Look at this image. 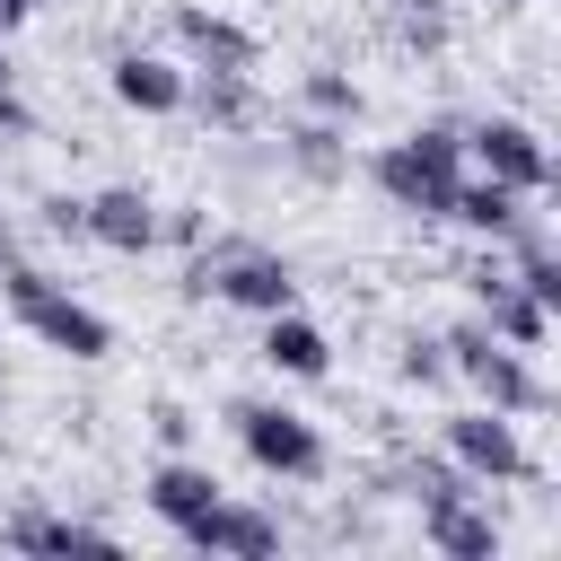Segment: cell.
I'll return each mask as SVG.
<instances>
[{
  "label": "cell",
  "instance_id": "19",
  "mask_svg": "<svg viewBox=\"0 0 561 561\" xmlns=\"http://www.w3.org/2000/svg\"><path fill=\"white\" fill-rule=\"evenodd\" d=\"M289 158H298V175L324 184V175H342V131H333V123H298V131H289Z\"/></svg>",
  "mask_w": 561,
  "mask_h": 561
},
{
  "label": "cell",
  "instance_id": "9",
  "mask_svg": "<svg viewBox=\"0 0 561 561\" xmlns=\"http://www.w3.org/2000/svg\"><path fill=\"white\" fill-rule=\"evenodd\" d=\"M79 237H96V245H114V254H149V245L167 237V219H158V202H149L140 184H105V193L79 202Z\"/></svg>",
  "mask_w": 561,
  "mask_h": 561
},
{
  "label": "cell",
  "instance_id": "3",
  "mask_svg": "<svg viewBox=\"0 0 561 561\" xmlns=\"http://www.w3.org/2000/svg\"><path fill=\"white\" fill-rule=\"evenodd\" d=\"M184 289H193V298H228V307H245V316L298 307V272H289L272 245H245V237H237V245H210Z\"/></svg>",
  "mask_w": 561,
  "mask_h": 561
},
{
  "label": "cell",
  "instance_id": "6",
  "mask_svg": "<svg viewBox=\"0 0 561 561\" xmlns=\"http://www.w3.org/2000/svg\"><path fill=\"white\" fill-rule=\"evenodd\" d=\"M447 465L473 473V482H526V473H535L517 421L491 412V403H482V412H447Z\"/></svg>",
  "mask_w": 561,
  "mask_h": 561
},
{
  "label": "cell",
  "instance_id": "22",
  "mask_svg": "<svg viewBox=\"0 0 561 561\" xmlns=\"http://www.w3.org/2000/svg\"><path fill=\"white\" fill-rule=\"evenodd\" d=\"M394 368H403V386H438V377H447V351H438V342H403Z\"/></svg>",
  "mask_w": 561,
  "mask_h": 561
},
{
  "label": "cell",
  "instance_id": "7",
  "mask_svg": "<svg viewBox=\"0 0 561 561\" xmlns=\"http://www.w3.org/2000/svg\"><path fill=\"white\" fill-rule=\"evenodd\" d=\"M368 175H377V193H386L394 210H412V219H447V202H456V175H465V167H438V158H421L412 140H394V149H377V158H368Z\"/></svg>",
  "mask_w": 561,
  "mask_h": 561
},
{
  "label": "cell",
  "instance_id": "21",
  "mask_svg": "<svg viewBox=\"0 0 561 561\" xmlns=\"http://www.w3.org/2000/svg\"><path fill=\"white\" fill-rule=\"evenodd\" d=\"M307 105H316L324 123H351V114H359V79H342V70H307Z\"/></svg>",
  "mask_w": 561,
  "mask_h": 561
},
{
  "label": "cell",
  "instance_id": "16",
  "mask_svg": "<svg viewBox=\"0 0 561 561\" xmlns=\"http://www.w3.org/2000/svg\"><path fill=\"white\" fill-rule=\"evenodd\" d=\"M263 359H272L280 377H324V368H333V342H324L298 307H280V316H263Z\"/></svg>",
  "mask_w": 561,
  "mask_h": 561
},
{
  "label": "cell",
  "instance_id": "8",
  "mask_svg": "<svg viewBox=\"0 0 561 561\" xmlns=\"http://www.w3.org/2000/svg\"><path fill=\"white\" fill-rule=\"evenodd\" d=\"M184 543L210 552V561H272V552H280V526H272L254 500H228V491H219V500L184 526Z\"/></svg>",
  "mask_w": 561,
  "mask_h": 561
},
{
  "label": "cell",
  "instance_id": "13",
  "mask_svg": "<svg viewBox=\"0 0 561 561\" xmlns=\"http://www.w3.org/2000/svg\"><path fill=\"white\" fill-rule=\"evenodd\" d=\"M105 79H114V96H123L131 114H184V70L158 61V53H114Z\"/></svg>",
  "mask_w": 561,
  "mask_h": 561
},
{
  "label": "cell",
  "instance_id": "20",
  "mask_svg": "<svg viewBox=\"0 0 561 561\" xmlns=\"http://www.w3.org/2000/svg\"><path fill=\"white\" fill-rule=\"evenodd\" d=\"M394 482L430 508V500H456V491H473V473H456V465H430V456H412V465H394Z\"/></svg>",
  "mask_w": 561,
  "mask_h": 561
},
{
  "label": "cell",
  "instance_id": "15",
  "mask_svg": "<svg viewBox=\"0 0 561 561\" xmlns=\"http://www.w3.org/2000/svg\"><path fill=\"white\" fill-rule=\"evenodd\" d=\"M0 543L9 552H114V535L105 526H79V517H53V508H18L9 526H0Z\"/></svg>",
  "mask_w": 561,
  "mask_h": 561
},
{
  "label": "cell",
  "instance_id": "5",
  "mask_svg": "<svg viewBox=\"0 0 561 561\" xmlns=\"http://www.w3.org/2000/svg\"><path fill=\"white\" fill-rule=\"evenodd\" d=\"M465 158H473L491 184H508V193H543V184H552V149H543V131L517 123V114L465 123Z\"/></svg>",
  "mask_w": 561,
  "mask_h": 561
},
{
  "label": "cell",
  "instance_id": "11",
  "mask_svg": "<svg viewBox=\"0 0 561 561\" xmlns=\"http://www.w3.org/2000/svg\"><path fill=\"white\" fill-rule=\"evenodd\" d=\"M175 44H184L193 70H254L263 61V44L237 18H219V9H175Z\"/></svg>",
  "mask_w": 561,
  "mask_h": 561
},
{
  "label": "cell",
  "instance_id": "12",
  "mask_svg": "<svg viewBox=\"0 0 561 561\" xmlns=\"http://www.w3.org/2000/svg\"><path fill=\"white\" fill-rule=\"evenodd\" d=\"M421 526H430V552H447V561H500V526H491V508H473V491L430 500Z\"/></svg>",
  "mask_w": 561,
  "mask_h": 561
},
{
  "label": "cell",
  "instance_id": "10",
  "mask_svg": "<svg viewBox=\"0 0 561 561\" xmlns=\"http://www.w3.org/2000/svg\"><path fill=\"white\" fill-rule=\"evenodd\" d=\"M473 298H482V324H491L500 342H517V351H543V342H552V307L526 298V289L508 280V263H482V272H473Z\"/></svg>",
  "mask_w": 561,
  "mask_h": 561
},
{
  "label": "cell",
  "instance_id": "1",
  "mask_svg": "<svg viewBox=\"0 0 561 561\" xmlns=\"http://www.w3.org/2000/svg\"><path fill=\"white\" fill-rule=\"evenodd\" d=\"M0 298H9V316H18L44 351H61V359H105V351H114V324H105L88 298H70L53 272H35V263H9V254H0Z\"/></svg>",
  "mask_w": 561,
  "mask_h": 561
},
{
  "label": "cell",
  "instance_id": "2",
  "mask_svg": "<svg viewBox=\"0 0 561 561\" xmlns=\"http://www.w3.org/2000/svg\"><path fill=\"white\" fill-rule=\"evenodd\" d=\"M438 351H447V377H465L491 412H508V421H526V412H543L552 394H543V377H535V359L517 351V342H500L482 316L473 324H456V333H438Z\"/></svg>",
  "mask_w": 561,
  "mask_h": 561
},
{
  "label": "cell",
  "instance_id": "14",
  "mask_svg": "<svg viewBox=\"0 0 561 561\" xmlns=\"http://www.w3.org/2000/svg\"><path fill=\"white\" fill-rule=\"evenodd\" d=\"M184 105H193L210 131H254V123H263L254 70H202V79H184Z\"/></svg>",
  "mask_w": 561,
  "mask_h": 561
},
{
  "label": "cell",
  "instance_id": "18",
  "mask_svg": "<svg viewBox=\"0 0 561 561\" xmlns=\"http://www.w3.org/2000/svg\"><path fill=\"white\" fill-rule=\"evenodd\" d=\"M526 202H535V193H508V184H491V175H456L447 219H465L473 237H491V245H500V237L517 228V210H526Z\"/></svg>",
  "mask_w": 561,
  "mask_h": 561
},
{
  "label": "cell",
  "instance_id": "23",
  "mask_svg": "<svg viewBox=\"0 0 561 561\" xmlns=\"http://www.w3.org/2000/svg\"><path fill=\"white\" fill-rule=\"evenodd\" d=\"M44 228H61V237H79V202H61V193H53V202H44Z\"/></svg>",
  "mask_w": 561,
  "mask_h": 561
},
{
  "label": "cell",
  "instance_id": "24",
  "mask_svg": "<svg viewBox=\"0 0 561 561\" xmlns=\"http://www.w3.org/2000/svg\"><path fill=\"white\" fill-rule=\"evenodd\" d=\"M0 123H9V131H26V105L9 96V53H0Z\"/></svg>",
  "mask_w": 561,
  "mask_h": 561
},
{
  "label": "cell",
  "instance_id": "4",
  "mask_svg": "<svg viewBox=\"0 0 561 561\" xmlns=\"http://www.w3.org/2000/svg\"><path fill=\"white\" fill-rule=\"evenodd\" d=\"M228 421H237V447L263 473H280V482H316L324 473V438H316L307 412H289V403H228Z\"/></svg>",
  "mask_w": 561,
  "mask_h": 561
},
{
  "label": "cell",
  "instance_id": "17",
  "mask_svg": "<svg viewBox=\"0 0 561 561\" xmlns=\"http://www.w3.org/2000/svg\"><path fill=\"white\" fill-rule=\"evenodd\" d=\"M210 500H219V473H210V465H184V456H167V465L149 473V508H158L175 535H184V526H193Z\"/></svg>",
  "mask_w": 561,
  "mask_h": 561
},
{
  "label": "cell",
  "instance_id": "25",
  "mask_svg": "<svg viewBox=\"0 0 561 561\" xmlns=\"http://www.w3.org/2000/svg\"><path fill=\"white\" fill-rule=\"evenodd\" d=\"M26 18H35V0H0V35H9V26H26Z\"/></svg>",
  "mask_w": 561,
  "mask_h": 561
},
{
  "label": "cell",
  "instance_id": "26",
  "mask_svg": "<svg viewBox=\"0 0 561 561\" xmlns=\"http://www.w3.org/2000/svg\"><path fill=\"white\" fill-rule=\"evenodd\" d=\"M0 254H9V245H0Z\"/></svg>",
  "mask_w": 561,
  "mask_h": 561
}]
</instances>
